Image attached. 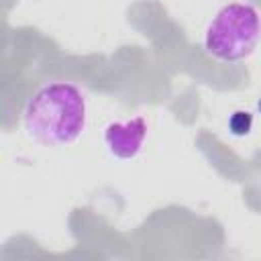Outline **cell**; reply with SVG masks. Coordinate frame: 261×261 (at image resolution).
Listing matches in <instances>:
<instances>
[{
  "label": "cell",
  "instance_id": "1",
  "mask_svg": "<svg viewBox=\"0 0 261 261\" xmlns=\"http://www.w3.org/2000/svg\"><path fill=\"white\" fill-rule=\"evenodd\" d=\"M86 126V98L67 82L39 88L24 108V128L33 141L45 147L73 143Z\"/></svg>",
  "mask_w": 261,
  "mask_h": 261
},
{
  "label": "cell",
  "instance_id": "2",
  "mask_svg": "<svg viewBox=\"0 0 261 261\" xmlns=\"http://www.w3.org/2000/svg\"><path fill=\"white\" fill-rule=\"evenodd\" d=\"M261 37V20L251 4L232 2L218 10L206 29L204 45L222 61H239L253 53Z\"/></svg>",
  "mask_w": 261,
  "mask_h": 261
},
{
  "label": "cell",
  "instance_id": "3",
  "mask_svg": "<svg viewBox=\"0 0 261 261\" xmlns=\"http://www.w3.org/2000/svg\"><path fill=\"white\" fill-rule=\"evenodd\" d=\"M147 137V122L143 116H135L126 122H110L104 130V143L108 151L118 159H133Z\"/></svg>",
  "mask_w": 261,
  "mask_h": 261
},
{
  "label": "cell",
  "instance_id": "4",
  "mask_svg": "<svg viewBox=\"0 0 261 261\" xmlns=\"http://www.w3.org/2000/svg\"><path fill=\"white\" fill-rule=\"evenodd\" d=\"M251 126H253V116L251 112L247 110H237L230 114L228 118V130L234 135V137H245L251 133Z\"/></svg>",
  "mask_w": 261,
  "mask_h": 261
},
{
  "label": "cell",
  "instance_id": "5",
  "mask_svg": "<svg viewBox=\"0 0 261 261\" xmlns=\"http://www.w3.org/2000/svg\"><path fill=\"white\" fill-rule=\"evenodd\" d=\"M257 108H259V112H261V98H259V102H257Z\"/></svg>",
  "mask_w": 261,
  "mask_h": 261
}]
</instances>
